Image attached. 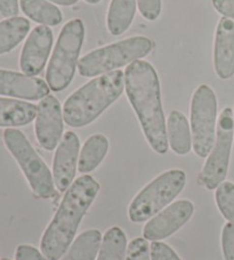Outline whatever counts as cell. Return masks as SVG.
<instances>
[{
  "instance_id": "obj_14",
  "label": "cell",
  "mask_w": 234,
  "mask_h": 260,
  "mask_svg": "<svg viewBox=\"0 0 234 260\" xmlns=\"http://www.w3.org/2000/svg\"><path fill=\"white\" fill-rule=\"evenodd\" d=\"M49 90L43 79L0 69V95L37 101L48 96Z\"/></svg>"
},
{
  "instance_id": "obj_23",
  "label": "cell",
  "mask_w": 234,
  "mask_h": 260,
  "mask_svg": "<svg viewBox=\"0 0 234 260\" xmlns=\"http://www.w3.org/2000/svg\"><path fill=\"white\" fill-rule=\"evenodd\" d=\"M127 238L119 227H111L105 232L97 260H125Z\"/></svg>"
},
{
  "instance_id": "obj_17",
  "label": "cell",
  "mask_w": 234,
  "mask_h": 260,
  "mask_svg": "<svg viewBox=\"0 0 234 260\" xmlns=\"http://www.w3.org/2000/svg\"><path fill=\"white\" fill-rule=\"evenodd\" d=\"M167 137L170 148L179 155H186L193 147L189 121L180 111H171L167 120Z\"/></svg>"
},
{
  "instance_id": "obj_10",
  "label": "cell",
  "mask_w": 234,
  "mask_h": 260,
  "mask_svg": "<svg viewBox=\"0 0 234 260\" xmlns=\"http://www.w3.org/2000/svg\"><path fill=\"white\" fill-rule=\"evenodd\" d=\"M62 108L56 97H44L37 106L35 132L37 141L46 151H53L63 137Z\"/></svg>"
},
{
  "instance_id": "obj_9",
  "label": "cell",
  "mask_w": 234,
  "mask_h": 260,
  "mask_svg": "<svg viewBox=\"0 0 234 260\" xmlns=\"http://www.w3.org/2000/svg\"><path fill=\"white\" fill-rule=\"evenodd\" d=\"M233 136V112L231 108H225L219 114L216 139L198 179L201 186L209 191L216 189L226 177L228 166H230Z\"/></svg>"
},
{
  "instance_id": "obj_11",
  "label": "cell",
  "mask_w": 234,
  "mask_h": 260,
  "mask_svg": "<svg viewBox=\"0 0 234 260\" xmlns=\"http://www.w3.org/2000/svg\"><path fill=\"white\" fill-rule=\"evenodd\" d=\"M194 212L193 203L189 200H180L166 207L144 226L143 235L150 241H160L169 238L191 219Z\"/></svg>"
},
{
  "instance_id": "obj_28",
  "label": "cell",
  "mask_w": 234,
  "mask_h": 260,
  "mask_svg": "<svg viewBox=\"0 0 234 260\" xmlns=\"http://www.w3.org/2000/svg\"><path fill=\"white\" fill-rule=\"evenodd\" d=\"M222 249L225 260H234V222H227L222 232Z\"/></svg>"
},
{
  "instance_id": "obj_6",
  "label": "cell",
  "mask_w": 234,
  "mask_h": 260,
  "mask_svg": "<svg viewBox=\"0 0 234 260\" xmlns=\"http://www.w3.org/2000/svg\"><path fill=\"white\" fill-rule=\"evenodd\" d=\"M186 184L183 170L171 169L159 175L148 184L130 203L128 216L130 221L144 222L151 219L176 199Z\"/></svg>"
},
{
  "instance_id": "obj_20",
  "label": "cell",
  "mask_w": 234,
  "mask_h": 260,
  "mask_svg": "<svg viewBox=\"0 0 234 260\" xmlns=\"http://www.w3.org/2000/svg\"><path fill=\"white\" fill-rule=\"evenodd\" d=\"M30 31V22L24 17H11L0 21V55L16 48Z\"/></svg>"
},
{
  "instance_id": "obj_22",
  "label": "cell",
  "mask_w": 234,
  "mask_h": 260,
  "mask_svg": "<svg viewBox=\"0 0 234 260\" xmlns=\"http://www.w3.org/2000/svg\"><path fill=\"white\" fill-rule=\"evenodd\" d=\"M22 12L32 21L47 26H56L63 20L62 12L47 0H20Z\"/></svg>"
},
{
  "instance_id": "obj_5",
  "label": "cell",
  "mask_w": 234,
  "mask_h": 260,
  "mask_svg": "<svg viewBox=\"0 0 234 260\" xmlns=\"http://www.w3.org/2000/svg\"><path fill=\"white\" fill-rule=\"evenodd\" d=\"M85 25L80 18L69 21L61 30L46 72V82L50 90L61 91L68 88L78 68Z\"/></svg>"
},
{
  "instance_id": "obj_2",
  "label": "cell",
  "mask_w": 234,
  "mask_h": 260,
  "mask_svg": "<svg viewBox=\"0 0 234 260\" xmlns=\"http://www.w3.org/2000/svg\"><path fill=\"white\" fill-rule=\"evenodd\" d=\"M100 192V184L90 175L77 178L70 186L40 241L47 260H60L68 251L82 218Z\"/></svg>"
},
{
  "instance_id": "obj_1",
  "label": "cell",
  "mask_w": 234,
  "mask_h": 260,
  "mask_svg": "<svg viewBox=\"0 0 234 260\" xmlns=\"http://www.w3.org/2000/svg\"><path fill=\"white\" fill-rule=\"evenodd\" d=\"M125 88L150 146L159 154H165L169 144L156 69L142 59L129 64L125 71Z\"/></svg>"
},
{
  "instance_id": "obj_24",
  "label": "cell",
  "mask_w": 234,
  "mask_h": 260,
  "mask_svg": "<svg viewBox=\"0 0 234 260\" xmlns=\"http://www.w3.org/2000/svg\"><path fill=\"white\" fill-rule=\"evenodd\" d=\"M215 200L223 217L228 221L234 222V184L223 182L216 188Z\"/></svg>"
},
{
  "instance_id": "obj_32",
  "label": "cell",
  "mask_w": 234,
  "mask_h": 260,
  "mask_svg": "<svg viewBox=\"0 0 234 260\" xmlns=\"http://www.w3.org/2000/svg\"><path fill=\"white\" fill-rule=\"evenodd\" d=\"M50 3H54L60 6H73L76 5L79 0H49Z\"/></svg>"
},
{
  "instance_id": "obj_29",
  "label": "cell",
  "mask_w": 234,
  "mask_h": 260,
  "mask_svg": "<svg viewBox=\"0 0 234 260\" xmlns=\"http://www.w3.org/2000/svg\"><path fill=\"white\" fill-rule=\"evenodd\" d=\"M15 260H47L39 250L32 245H18L15 252Z\"/></svg>"
},
{
  "instance_id": "obj_7",
  "label": "cell",
  "mask_w": 234,
  "mask_h": 260,
  "mask_svg": "<svg viewBox=\"0 0 234 260\" xmlns=\"http://www.w3.org/2000/svg\"><path fill=\"white\" fill-rule=\"evenodd\" d=\"M4 142L37 197L40 199L53 198L55 194L53 175L24 134L17 129L7 128L4 132Z\"/></svg>"
},
{
  "instance_id": "obj_19",
  "label": "cell",
  "mask_w": 234,
  "mask_h": 260,
  "mask_svg": "<svg viewBox=\"0 0 234 260\" xmlns=\"http://www.w3.org/2000/svg\"><path fill=\"white\" fill-rule=\"evenodd\" d=\"M109 151V141L104 135H93L83 144L80 154H79L78 170L81 174H88L95 170L104 160Z\"/></svg>"
},
{
  "instance_id": "obj_35",
  "label": "cell",
  "mask_w": 234,
  "mask_h": 260,
  "mask_svg": "<svg viewBox=\"0 0 234 260\" xmlns=\"http://www.w3.org/2000/svg\"><path fill=\"white\" fill-rule=\"evenodd\" d=\"M233 119H234V113H233Z\"/></svg>"
},
{
  "instance_id": "obj_30",
  "label": "cell",
  "mask_w": 234,
  "mask_h": 260,
  "mask_svg": "<svg viewBox=\"0 0 234 260\" xmlns=\"http://www.w3.org/2000/svg\"><path fill=\"white\" fill-rule=\"evenodd\" d=\"M216 12L234 21V0H212Z\"/></svg>"
},
{
  "instance_id": "obj_21",
  "label": "cell",
  "mask_w": 234,
  "mask_h": 260,
  "mask_svg": "<svg viewBox=\"0 0 234 260\" xmlns=\"http://www.w3.org/2000/svg\"><path fill=\"white\" fill-rule=\"evenodd\" d=\"M102 244V234L97 230L83 232L70 245L61 260H95Z\"/></svg>"
},
{
  "instance_id": "obj_25",
  "label": "cell",
  "mask_w": 234,
  "mask_h": 260,
  "mask_svg": "<svg viewBox=\"0 0 234 260\" xmlns=\"http://www.w3.org/2000/svg\"><path fill=\"white\" fill-rule=\"evenodd\" d=\"M125 260H151L150 247L147 239L136 238L130 241Z\"/></svg>"
},
{
  "instance_id": "obj_8",
  "label": "cell",
  "mask_w": 234,
  "mask_h": 260,
  "mask_svg": "<svg viewBox=\"0 0 234 260\" xmlns=\"http://www.w3.org/2000/svg\"><path fill=\"white\" fill-rule=\"evenodd\" d=\"M217 129V99L207 85L196 88L191 101V133L193 151L207 157L215 144Z\"/></svg>"
},
{
  "instance_id": "obj_27",
  "label": "cell",
  "mask_w": 234,
  "mask_h": 260,
  "mask_svg": "<svg viewBox=\"0 0 234 260\" xmlns=\"http://www.w3.org/2000/svg\"><path fill=\"white\" fill-rule=\"evenodd\" d=\"M151 260H182L169 245L153 241L150 245Z\"/></svg>"
},
{
  "instance_id": "obj_18",
  "label": "cell",
  "mask_w": 234,
  "mask_h": 260,
  "mask_svg": "<svg viewBox=\"0 0 234 260\" xmlns=\"http://www.w3.org/2000/svg\"><path fill=\"white\" fill-rule=\"evenodd\" d=\"M136 14V0H111L106 25L112 36L125 34L132 25Z\"/></svg>"
},
{
  "instance_id": "obj_33",
  "label": "cell",
  "mask_w": 234,
  "mask_h": 260,
  "mask_svg": "<svg viewBox=\"0 0 234 260\" xmlns=\"http://www.w3.org/2000/svg\"><path fill=\"white\" fill-rule=\"evenodd\" d=\"M87 4H91V5H96L101 2V0H85Z\"/></svg>"
},
{
  "instance_id": "obj_12",
  "label": "cell",
  "mask_w": 234,
  "mask_h": 260,
  "mask_svg": "<svg viewBox=\"0 0 234 260\" xmlns=\"http://www.w3.org/2000/svg\"><path fill=\"white\" fill-rule=\"evenodd\" d=\"M53 31L49 26H36L23 46L20 68L27 76L36 77L43 71L53 47Z\"/></svg>"
},
{
  "instance_id": "obj_34",
  "label": "cell",
  "mask_w": 234,
  "mask_h": 260,
  "mask_svg": "<svg viewBox=\"0 0 234 260\" xmlns=\"http://www.w3.org/2000/svg\"><path fill=\"white\" fill-rule=\"evenodd\" d=\"M2 260H11V259H8V258H3Z\"/></svg>"
},
{
  "instance_id": "obj_15",
  "label": "cell",
  "mask_w": 234,
  "mask_h": 260,
  "mask_svg": "<svg viewBox=\"0 0 234 260\" xmlns=\"http://www.w3.org/2000/svg\"><path fill=\"white\" fill-rule=\"evenodd\" d=\"M214 69L222 80L234 76V21L228 17L219 20L215 32Z\"/></svg>"
},
{
  "instance_id": "obj_13",
  "label": "cell",
  "mask_w": 234,
  "mask_h": 260,
  "mask_svg": "<svg viewBox=\"0 0 234 260\" xmlns=\"http://www.w3.org/2000/svg\"><path fill=\"white\" fill-rule=\"evenodd\" d=\"M79 138L73 132H67L56 148L53 162V178L55 187L65 192L71 186L79 161Z\"/></svg>"
},
{
  "instance_id": "obj_4",
  "label": "cell",
  "mask_w": 234,
  "mask_h": 260,
  "mask_svg": "<svg viewBox=\"0 0 234 260\" xmlns=\"http://www.w3.org/2000/svg\"><path fill=\"white\" fill-rule=\"evenodd\" d=\"M153 47L154 43L148 37H130L86 54L78 62V71L85 78L102 76L144 58Z\"/></svg>"
},
{
  "instance_id": "obj_26",
  "label": "cell",
  "mask_w": 234,
  "mask_h": 260,
  "mask_svg": "<svg viewBox=\"0 0 234 260\" xmlns=\"http://www.w3.org/2000/svg\"><path fill=\"white\" fill-rule=\"evenodd\" d=\"M142 16L148 21H156L161 13V0H136Z\"/></svg>"
},
{
  "instance_id": "obj_31",
  "label": "cell",
  "mask_w": 234,
  "mask_h": 260,
  "mask_svg": "<svg viewBox=\"0 0 234 260\" xmlns=\"http://www.w3.org/2000/svg\"><path fill=\"white\" fill-rule=\"evenodd\" d=\"M18 12H20L18 0H0V14L4 17H15Z\"/></svg>"
},
{
  "instance_id": "obj_3",
  "label": "cell",
  "mask_w": 234,
  "mask_h": 260,
  "mask_svg": "<svg viewBox=\"0 0 234 260\" xmlns=\"http://www.w3.org/2000/svg\"><path fill=\"white\" fill-rule=\"evenodd\" d=\"M125 89V72L115 70L93 79L70 95L63 106L65 123L86 127L119 99Z\"/></svg>"
},
{
  "instance_id": "obj_16",
  "label": "cell",
  "mask_w": 234,
  "mask_h": 260,
  "mask_svg": "<svg viewBox=\"0 0 234 260\" xmlns=\"http://www.w3.org/2000/svg\"><path fill=\"white\" fill-rule=\"evenodd\" d=\"M37 117V106L29 102L0 99V127H22Z\"/></svg>"
}]
</instances>
